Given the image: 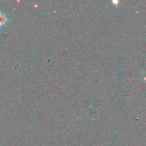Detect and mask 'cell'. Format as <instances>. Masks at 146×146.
I'll return each instance as SVG.
<instances>
[{
	"mask_svg": "<svg viewBox=\"0 0 146 146\" xmlns=\"http://www.w3.org/2000/svg\"><path fill=\"white\" fill-rule=\"evenodd\" d=\"M7 21V18L5 14L2 12H0V27L4 26Z\"/></svg>",
	"mask_w": 146,
	"mask_h": 146,
	"instance_id": "6da1fadb",
	"label": "cell"
}]
</instances>
